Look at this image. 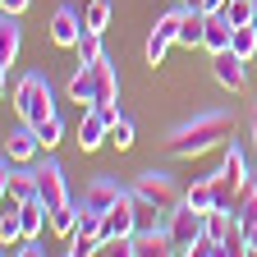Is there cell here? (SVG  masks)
I'll use <instances>...</instances> for the list:
<instances>
[{
  "label": "cell",
  "instance_id": "cell-1",
  "mask_svg": "<svg viewBox=\"0 0 257 257\" xmlns=\"http://www.w3.org/2000/svg\"><path fill=\"white\" fill-rule=\"evenodd\" d=\"M230 128H234L230 110H202V115H193L188 124L170 128L166 152H170V156H179V161H193V156H202V152L220 147L225 138H230Z\"/></svg>",
  "mask_w": 257,
  "mask_h": 257
},
{
  "label": "cell",
  "instance_id": "cell-2",
  "mask_svg": "<svg viewBox=\"0 0 257 257\" xmlns=\"http://www.w3.org/2000/svg\"><path fill=\"white\" fill-rule=\"evenodd\" d=\"M211 184H216V207H234L243 193H248L252 175H248V156H243L239 143L225 147V161H220V170L211 175Z\"/></svg>",
  "mask_w": 257,
  "mask_h": 257
},
{
  "label": "cell",
  "instance_id": "cell-3",
  "mask_svg": "<svg viewBox=\"0 0 257 257\" xmlns=\"http://www.w3.org/2000/svg\"><path fill=\"white\" fill-rule=\"evenodd\" d=\"M14 110L23 124H42L46 115H55V101H51V83L42 74H23L14 83Z\"/></svg>",
  "mask_w": 257,
  "mask_h": 257
},
{
  "label": "cell",
  "instance_id": "cell-4",
  "mask_svg": "<svg viewBox=\"0 0 257 257\" xmlns=\"http://www.w3.org/2000/svg\"><path fill=\"white\" fill-rule=\"evenodd\" d=\"M202 234H207V211L179 202V207L170 211V239H175V252H179V257H193V248H198Z\"/></svg>",
  "mask_w": 257,
  "mask_h": 257
},
{
  "label": "cell",
  "instance_id": "cell-5",
  "mask_svg": "<svg viewBox=\"0 0 257 257\" xmlns=\"http://www.w3.org/2000/svg\"><path fill=\"white\" fill-rule=\"evenodd\" d=\"M119 110H106V106H87L83 110V124H78V152H96L101 143H110V124H115Z\"/></svg>",
  "mask_w": 257,
  "mask_h": 257
},
{
  "label": "cell",
  "instance_id": "cell-6",
  "mask_svg": "<svg viewBox=\"0 0 257 257\" xmlns=\"http://www.w3.org/2000/svg\"><path fill=\"white\" fill-rule=\"evenodd\" d=\"M134 193H143V198L156 202L161 211H175V207H179V188H175V179H170L166 170H143L138 184H134Z\"/></svg>",
  "mask_w": 257,
  "mask_h": 257
},
{
  "label": "cell",
  "instance_id": "cell-7",
  "mask_svg": "<svg viewBox=\"0 0 257 257\" xmlns=\"http://www.w3.org/2000/svg\"><path fill=\"white\" fill-rule=\"evenodd\" d=\"M83 32H87V19H83L74 5H60V10L51 14V42H55V46H69V51H74Z\"/></svg>",
  "mask_w": 257,
  "mask_h": 257
},
{
  "label": "cell",
  "instance_id": "cell-8",
  "mask_svg": "<svg viewBox=\"0 0 257 257\" xmlns=\"http://www.w3.org/2000/svg\"><path fill=\"white\" fill-rule=\"evenodd\" d=\"M19 42H23V23H19V14L0 10V74H5V83H10L14 60H19Z\"/></svg>",
  "mask_w": 257,
  "mask_h": 257
},
{
  "label": "cell",
  "instance_id": "cell-9",
  "mask_svg": "<svg viewBox=\"0 0 257 257\" xmlns=\"http://www.w3.org/2000/svg\"><path fill=\"white\" fill-rule=\"evenodd\" d=\"M0 188H5V198H14V202L37 198V170H23L19 161H10V156H5V175H0Z\"/></svg>",
  "mask_w": 257,
  "mask_h": 257
},
{
  "label": "cell",
  "instance_id": "cell-10",
  "mask_svg": "<svg viewBox=\"0 0 257 257\" xmlns=\"http://www.w3.org/2000/svg\"><path fill=\"white\" fill-rule=\"evenodd\" d=\"M243 55H234V51H216L211 55V74H216V83L220 87H230V92H243V83H248V69H243Z\"/></svg>",
  "mask_w": 257,
  "mask_h": 257
},
{
  "label": "cell",
  "instance_id": "cell-11",
  "mask_svg": "<svg viewBox=\"0 0 257 257\" xmlns=\"http://www.w3.org/2000/svg\"><path fill=\"white\" fill-rule=\"evenodd\" d=\"M92 74H96V92H92V106L119 110V74H115V64L101 55V60L92 64Z\"/></svg>",
  "mask_w": 257,
  "mask_h": 257
},
{
  "label": "cell",
  "instance_id": "cell-12",
  "mask_svg": "<svg viewBox=\"0 0 257 257\" xmlns=\"http://www.w3.org/2000/svg\"><path fill=\"white\" fill-rule=\"evenodd\" d=\"M37 198L46 202V211L64 207L69 202V188H64V170L55 166V161H46V170H37Z\"/></svg>",
  "mask_w": 257,
  "mask_h": 257
},
{
  "label": "cell",
  "instance_id": "cell-13",
  "mask_svg": "<svg viewBox=\"0 0 257 257\" xmlns=\"http://www.w3.org/2000/svg\"><path fill=\"white\" fill-rule=\"evenodd\" d=\"M37 152H42V138H37V128H32V124L14 128V134L5 138V156H10V161H19V166H28Z\"/></svg>",
  "mask_w": 257,
  "mask_h": 257
},
{
  "label": "cell",
  "instance_id": "cell-14",
  "mask_svg": "<svg viewBox=\"0 0 257 257\" xmlns=\"http://www.w3.org/2000/svg\"><path fill=\"white\" fill-rule=\"evenodd\" d=\"M156 252H175L170 225H152V230H138L134 234V257H156Z\"/></svg>",
  "mask_w": 257,
  "mask_h": 257
},
{
  "label": "cell",
  "instance_id": "cell-15",
  "mask_svg": "<svg viewBox=\"0 0 257 257\" xmlns=\"http://www.w3.org/2000/svg\"><path fill=\"white\" fill-rule=\"evenodd\" d=\"M124 198V188L115 184V179H92L87 184V193H83V207H96V211H110L115 202Z\"/></svg>",
  "mask_w": 257,
  "mask_h": 257
},
{
  "label": "cell",
  "instance_id": "cell-16",
  "mask_svg": "<svg viewBox=\"0 0 257 257\" xmlns=\"http://www.w3.org/2000/svg\"><path fill=\"white\" fill-rule=\"evenodd\" d=\"M78 216H83V202H64V207L51 211V225H46V230L55 239H74L78 234Z\"/></svg>",
  "mask_w": 257,
  "mask_h": 257
},
{
  "label": "cell",
  "instance_id": "cell-17",
  "mask_svg": "<svg viewBox=\"0 0 257 257\" xmlns=\"http://www.w3.org/2000/svg\"><path fill=\"white\" fill-rule=\"evenodd\" d=\"M230 37H234V28H230V19L225 14H207V37H202V46L216 55V51H230Z\"/></svg>",
  "mask_w": 257,
  "mask_h": 257
},
{
  "label": "cell",
  "instance_id": "cell-18",
  "mask_svg": "<svg viewBox=\"0 0 257 257\" xmlns=\"http://www.w3.org/2000/svg\"><path fill=\"white\" fill-rule=\"evenodd\" d=\"M202 37H207V10H188L179 28V46H202Z\"/></svg>",
  "mask_w": 257,
  "mask_h": 257
},
{
  "label": "cell",
  "instance_id": "cell-19",
  "mask_svg": "<svg viewBox=\"0 0 257 257\" xmlns=\"http://www.w3.org/2000/svg\"><path fill=\"white\" fill-rule=\"evenodd\" d=\"M184 202H188V207H198V211H211V207H216V184H211V175L193 179L188 193H184Z\"/></svg>",
  "mask_w": 257,
  "mask_h": 257
},
{
  "label": "cell",
  "instance_id": "cell-20",
  "mask_svg": "<svg viewBox=\"0 0 257 257\" xmlns=\"http://www.w3.org/2000/svg\"><path fill=\"white\" fill-rule=\"evenodd\" d=\"M92 92H96V74H92V64H83V69L69 78V101L92 106Z\"/></svg>",
  "mask_w": 257,
  "mask_h": 257
},
{
  "label": "cell",
  "instance_id": "cell-21",
  "mask_svg": "<svg viewBox=\"0 0 257 257\" xmlns=\"http://www.w3.org/2000/svg\"><path fill=\"white\" fill-rule=\"evenodd\" d=\"M230 51H234V55H243V60H252V55H257V23H239V28H234Z\"/></svg>",
  "mask_w": 257,
  "mask_h": 257
},
{
  "label": "cell",
  "instance_id": "cell-22",
  "mask_svg": "<svg viewBox=\"0 0 257 257\" xmlns=\"http://www.w3.org/2000/svg\"><path fill=\"white\" fill-rule=\"evenodd\" d=\"M74 55H78V64H96V60H101L106 51H101V32H83V37H78V46H74Z\"/></svg>",
  "mask_w": 257,
  "mask_h": 257
},
{
  "label": "cell",
  "instance_id": "cell-23",
  "mask_svg": "<svg viewBox=\"0 0 257 257\" xmlns=\"http://www.w3.org/2000/svg\"><path fill=\"white\" fill-rule=\"evenodd\" d=\"M83 19H87V28H92V32H106V28H110V0H87Z\"/></svg>",
  "mask_w": 257,
  "mask_h": 257
},
{
  "label": "cell",
  "instance_id": "cell-24",
  "mask_svg": "<svg viewBox=\"0 0 257 257\" xmlns=\"http://www.w3.org/2000/svg\"><path fill=\"white\" fill-rule=\"evenodd\" d=\"M220 14L230 19V28H239V23H252L257 19V5H252V0H225Z\"/></svg>",
  "mask_w": 257,
  "mask_h": 257
},
{
  "label": "cell",
  "instance_id": "cell-25",
  "mask_svg": "<svg viewBox=\"0 0 257 257\" xmlns=\"http://www.w3.org/2000/svg\"><path fill=\"white\" fill-rule=\"evenodd\" d=\"M32 128H37V138H42V147H46V152L64 138V119H60V115H46L42 124H32Z\"/></svg>",
  "mask_w": 257,
  "mask_h": 257
},
{
  "label": "cell",
  "instance_id": "cell-26",
  "mask_svg": "<svg viewBox=\"0 0 257 257\" xmlns=\"http://www.w3.org/2000/svg\"><path fill=\"white\" fill-rule=\"evenodd\" d=\"M110 147H119V152L134 147V119H128V115H115V124H110Z\"/></svg>",
  "mask_w": 257,
  "mask_h": 257
},
{
  "label": "cell",
  "instance_id": "cell-27",
  "mask_svg": "<svg viewBox=\"0 0 257 257\" xmlns=\"http://www.w3.org/2000/svg\"><path fill=\"white\" fill-rule=\"evenodd\" d=\"M184 14H188V5H179V10H170V14H161L156 32H161V37H170V42H179V28H184Z\"/></svg>",
  "mask_w": 257,
  "mask_h": 257
},
{
  "label": "cell",
  "instance_id": "cell-28",
  "mask_svg": "<svg viewBox=\"0 0 257 257\" xmlns=\"http://www.w3.org/2000/svg\"><path fill=\"white\" fill-rule=\"evenodd\" d=\"M257 220V184H248V193L239 198V225H252Z\"/></svg>",
  "mask_w": 257,
  "mask_h": 257
},
{
  "label": "cell",
  "instance_id": "cell-29",
  "mask_svg": "<svg viewBox=\"0 0 257 257\" xmlns=\"http://www.w3.org/2000/svg\"><path fill=\"white\" fill-rule=\"evenodd\" d=\"M69 252H74V257H87V252H101V239H96V234H74V239H69Z\"/></svg>",
  "mask_w": 257,
  "mask_h": 257
},
{
  "label": "cell",
  "instance_id": "cell-30",
  "mask_svg": "<svg viewBox=\"0 0 257 257\" xmlns=\"http://www.w3.org/2000/svg\"><path fill=\"white\" fill-rule=\"evenodd\" d=\"M166 51H170V37L152 32V37H147V64H161V60H166Z\"/></svg>",
  "mask_w": 257,
  "mask_h": 257
},
{
  "label": "cell",
  "instance_id": "cell-31",
  "mask_svg": "<svg viewBox=\"0 0 257 257\" xmlns=\"http://www.w3.org/2000/svg\"><path fill=\"white\" fill-rule=\"evenodd\" d=\"M243 252H248V257H257V220H252V225H243Z\"/></svg>",
  "mask_w": 257,
  "mask_h": 257
},
{
  "label": "cell",
  "instance_id": "cell-32",
  "mask_svg": "<svg viewBox=\"0 0 257 257\" xmlns=\"http://www.w3.org/2000/svg\"><path fill=\"white\" fill-rule=\"evenodd\" d=\"M32 5V0H0V10H10V14H23Z\"/></svg>",
  "mask_w": 257,
  "mask_h": 257
},
{
  "label": "cell",
  "instance_id": "cell-33",
  "mask_svg": "<svg viewBox=\"0 0 257 257\" xmlns=\"http://www.w3.org/2000/svg\"><path fill=\"white\" fill-rule=\"evenodd\" d=\"M248 138H252V152H257V106H252V115H248Z\"/></svg>",
  "mask_w": 257,
  "mask_h": 257
},
{
  "label": "cell",
  "instance_id": "cell-34",
  "mask_svg": "<svg viewBox=\"0 0 257 257\" xmlns=\"http://www.w3.org/2000/svg\"><path fill=\"white\" fill-rule=\"evenodd\" d=\"M179 5H188V10H202V0H179Z\"/></svg>",
  "mask_w": 257,
  "mask_h": 257
}]
</instances>
